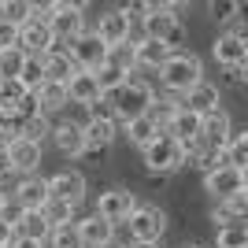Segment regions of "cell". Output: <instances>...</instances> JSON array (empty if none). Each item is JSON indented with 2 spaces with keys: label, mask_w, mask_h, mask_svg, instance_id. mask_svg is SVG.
Instances as JSON below:
<instances>
[{
  "label": "cell",
  "mask_w": 248,
  "mask_h": 248,
  "mask_svg": "<svg viewBox=\"0 0 248 248\" xmlns=\"http://www.w3.org/2000/svg\"><path fill=\"white\" fill-rule=\"evenodd\" d=\"M48 134H52V123L45 119V115H30V119H22V123H19V137L33 141V145H41Z\"/></svg>",
  "instance_id": "cell-33"
},
{
  "label": "cell",
  "mask_w": 248,
  "mask_h": 248,
  "mask_svg": "<svg viewBox=\"0 0 248 248\" xmlns=\"http://www.w3.org/2000/svg\"><path fill=\"white\" fill-rule=\"evenodd\" d=\"M4 48H15V30L0 22V52H4Z\"/></svg>",
  "instance_id": "cell-41"
},
{
  "label": "cell",
  "mask_w": 248,
  "mask_h": 248,
  "mask_svg": "<svg viewBox=\"0 0 248 248\" xmlns=\"http://www.w3.org/2000/svg\"><path fill=\"white\" fill-rule=\"evenodd\" d=\"M141 26H145V37L167 45L170 52H178V45L186 41V26L178 19V4H148Z\"/></svg>",
  "instance_id": "cell-3"
},
{
  "label": "cell",
  "mask_w": 248,
  "mask_h": 248,
  "mask_svg": "<svg viewBox=\"0 0 248 248\" xmlns=\"http://www.w3.org/2000/svg\"><path fill=\"white\" fill-rule=\"evenodd\" d=\"M96 37H100V45L104 48H115V45H126L130 41V33H134V22L126 19L119 8H111V11H104L100 15V22H96Z\"/></svg>",
  "instance_id": "cell-14"
},
{
  "label": "cell",
  "mask_w": 248,
  "mask_h": 248,
  "mask_svg": "<svg viewBox=\"0 0 248 248\" xmlns=\"http://www.w3.org/2000/svg\"><path fill=\"white\" fill-rule=\"evenodd\" d=\"M8 248H45V245H41V241H26V237H15V241L8 245Z\"/></svg>",
  "instance_id": "cell-43"
},
{
  "label": "cell",
  "mask_w": 248,
  "mask_h": 248,
  "mask_svg": "<svg viewBox=\"0 0 248 248\" xmlns=\"http://www.w3.org/2000/svg\"><path fill=\"white\" fill-rule=\"evenodd\" d=\"M30 15H33V4H26V0H4L0 4V22L11 26V30H19Z\"/></svg>",
  "instance_id": "cell-32"
},
{
  "label": "cell",
  "mask_w": 248,
  "mask_h": 248,
  "mask_svg": "<svg viewBox=\"0 0 248 248\" xmlns=\"http://www.w3.org/2000/svg\"><path fill=\"white\" fill-rule=\"evenodd\" d=\"M159 82H163V89L170 96H186L197 82H204V60L197 52H186V48L170 52L167 63L159 67Z\"/></svg>",
  "instance_id": "cell-1"
},
{
  "label": "cell",
  "mask_w": 248,
  "mask_h": 248,
  "mask_svg": "<svg viewBox=\"0 0 248 248\" xmlns=\"http://www.w3.org/2000/svg\"><path fill=\"white\" fill-rule=\"evenodd\" d=\"M204 189L215 197V204H222V200L241 197V193H245V189H248V178H245V170H233V167L218 163L215 170H207V174H204Z\"/></svg>",
  "instance_id": "cell-8"
},
{
  "label": "cell",
  "mask_w": 248,
  "mask_h": 248,
  "mask_svg": "<svg viewBox=\"0 0 248 248\" xmlns=\"http://www.w3.org/2000/svg\"><path fill=\"white\" fill-rule=\"evenodd\" d=\"M126 230L134 245H159V237L167 233V211L155 204H137L134 215L126 218Z\"/></svg>",
  "instance_id": "cell-6"
},
{
  "label": "cell",
  "mask_w": 248,
  "mask_h": 248,
  "mask_svg": "<svg viewBox=\"0 0 248 248\" xmlns=\"http://www.w3.org/2000/svg\"><path fill=\"white\" fill-rule=\"evenodd\" d=\"M178 108L182 111H193V115H211V111H218V85L215 82H197L193 89H189L186 96H178Z\"/></svg>",
  "instance_id": "cell-17"
},
{
  "label": "cell",
  "mask_w": 248,
  "mask_h": 248,
  "mask_svg": "<svg viewBox=\"0 0 248 248\" xmlns=\"http://www.w3.org/2000/svg\"><path fill=\"white\" fill-rule=\"evenodd\" d=\"M230 82H233V85H241V82H245V67H230Z\"/></svg>",
  "instance_id": "cell-44"
},
{
  "label": "cell",
  "mask_w": 248,
  "mask_h": 248,
  "mask_svg": "<svg viewBox=\"0 0 248 248\" xmlns=\"http://www.w3.org/2000/svg\"><path fill=\"white\" fill-rule=\"evenodd\" d=\"M48 33L56 45H71L78 33L85 30V8L82 4H67V0H56L48 4Z\"/></svg>",
  "instance_id": "cell-5"
},
{
  "label": "cell",
  "mask_w": 248,
  "mask_h": 248,
  "mask_svg": "<svg viewBox=\"0 0 248 248\" xmlns=\"http://www.w3.org/2000/svg\"><path fill=\"white\" fill-rule=\"evenodd\" d=\"M211 56H215L222 67H248V41H245V30H230V33H218L215 45H211Z\"/></svg>",
  "instance_id": "cell-13"
},
{
  "label": "cell",
  "mask_w": 248,
  "mask_h": 248,
  "mask_svg": "<svg viewBox=\"0 0 248 248\" xmlns=\"http://www.w3.org/2000/svg\"><path fill=\"white\" fill-rule=\"evenodd\" d=\"M22 60H26V56H22L19 48H4V52H0V82H15Z\"/></svg>",
  "instance_id": "cell-36"
},
{
  "label": "cell",
  "mask_w": 248,
  "mask_h": 248,
  "mask_svg": "<svg viewBox=\"0 0 248 248\" xmlns=\"http://www.w3.org/2000/svg\"><path fill=\"white\" fill-rule=\"evenodd\" d=\"M52 226H48V218L41 215V211H22L19 218V226H15V237H26V241H48Z\"/></svg>",
  "instance_id": "cell-28"
},
{
  "label": "cell",
  "mask_w": 248,
  "mask_h": 248,
  "mask_svg": "<svg viewBox=\"0 0 248 248\" xmlns=\"http://www.w3.org/2000/svg\"><path fill=\"white\" fill-rule=\"evenodd\" d=\"M207 11H211V19L215 22H230V19H237L241 11V4H233V0H222V4H218V0H211V4H207Z\"/></svg>",
  "instance_id": "cell-39"
},
{
  "label": "cell",
  "mask_w": 248,
  "mask_h": 248,
  "mask_svg": "<svg viewBox=\"0 0 248 248\" xmlns=\"http://www.w3.org/2000/svg\"><path fill=\"white\" fill-rule=\"evenodd\" d=\"M67 56L74 60L78 71H96V67H104V60H108V48L100 45V37H96L93 30H82L67 45Z\"/></svg>",
  "instance_id": "cell-12"
},
{
  "label": "cell",
  "mask_w": 248,
  "mask_h": 248,
  "mask_svg": "<svg viewBox=\"0 0 248 248\" xmlns=\"http://www.w3.org/2000/svg\"><path fill=\"white\" fill-rule=\"evenodd\" d=\"M45 63V82H67L71 74H78V67H74V60L67 56V48H52L48 56H41Z\"/></svg>",
  "instance_id": "cell-26"
},
{
  "label": "cell",
  "mask_w": 248,
  "mask_h": 248,
  "mask_svg": "<svg viewBox=\"0 0 248 248\" xmlns=\"http://www.w3.org/2000/svg\"><path fill=\"white\" fill-rule=\"evenodd\" d=\"M134 207H137V197L130 189H108V193H100L93 215L104 218L108 226H119V222H126V218L134 215Z\"/></svg>",
  "instance_id": "cell-11"
},
{
  "label": "cell",
  "mask_w": 248,
  "mask_h": 248,
  "mask_svg": "<svg viewBox=\"0 0 248 248\" xmlns=\"http://www.w3.org/2000/svg\"><path fill=\"white\" fill-rule=\"evenodd\" d=\"M11 241H15V230H11V226H4V222H0V248H8Z\"/></svg>",
  "instance_id": "cell-42"
},
{
  "label": "cell",
  "mask_w": 248,
  "mask_h": 248,
  "mask_svg": "<svg viewBox=\"0 0 248 248\" xmlns=\"http://www.w3.org/2000/svg\"><path fill=\"white\" fill-rule=\"evenodd\" d=\"M52 145L63 155H85V137H82V123H60L52 126Z\"/></svg>",
  "instance_id": "cell-23"
},
{
  "label": "cell",
  "mask_w": 248,
  "mask_h": 248,
  "mask_svg": "<svg viewBox=\"0 0 248 248\" xmlns=\"http://www.w3.org/2000/svg\"><path fill=\"white\" fill-rule=\"evenodd\" d=\"M174 111H178V96H155L152 108L145 111V119L159 130V134H163V126L170 123V115H174Z\"/></svg>",
  "instance_id": "cell-31"
},
{
  "label": "cell",
  "mask_w": 248,
  "mask_h": 248,
  "mask_svg": "<svg viewBox=\"0 0 248 248\" xmlns=\"http://www.w3.org/2000/svg\"><path fill=\"white\" fill-rule=\"evenodd\" d=\"M215 245L218 248H248V226H245V222H237V226L215 230Z\"/></svg>",
  "instance_id": "cell-34"
},
{
  "label": "cell",
  "mask_w": 248,
  "mask_h": 248,
  "mask_svg": "<svg viewBox=\"0 0 248 248\" xmlns=\"http://www.w3.org/2000/svg\"><path fill=\"white\" fill-rule=\"evenodd\" d=\"M74 230H78L82 248H104L108 241H115V226H108V222H104V218H96V215L74 218Z\"/></svg>",
  "instance_id": "cell-18"
},
{
  "label": "cell",
  "mask_w": 248,
  "mask_h": 248,
  "mask_svg": "<svg viewBox=\"0 0 248 248\" xmlns=\"http://www.w3.org/2000/svg\"><path fill=\"white\" fill-rule=\"evenodd\" d=\"M141 155H145V170L148 174H174V170L186 167V148L178 145L174 137H167V134H159Z\"/></svg>",
  "instance_id": "cell-7"
},
{
  "label": "cell",
  "mask_w": 248,
  "mask_h": 248,
  "mask_svg": "<svg viewBox=\"0 0 248 248\" xmlns=\"http://www.w3.org/2000/svg\"><path fill=\"white\" fill-rule=\"evenodd\" d=\"M33 104H37V115H56V111H63L67 108V85H60V82H41V89L33 93Z\"/></svg>",
  "instance_id": "cell-25"
},
{
  "label": "cell",
  "mask_w": 248,
  "mask_h": 248,
  "mask_svg": "<svg viewBox=\"0 0 248 248\" xmlns=\"http://www.w3.org/2000/svg\"><path fill=\"white\" fill-rule=\"evenodd\" d=\"M226 167H233V170H245L248 163V130H233L230 134V141L222 145V155H218Z\"/></svg>",
  "instance_id": "cell-27"
},
{
  "label": "cell",
  "mask_w": 248,
  "mask_h": 248,
  "mask_svg": "<svg viewBox=\"0 0 248 248\" xmlns=\"http://www.w3.org/2000/svg\"><path fill=\"white\" fill-rule=\"evenodd\" d=\"M119 130H123V123L115 119L111 104L100 96L96 104H89V123H82L85 152H104V148H108L115 137H119Z\"/></svg>",
  "instance_id": "cell-4"
},
{
  "label": "cell",
  "mask_w": 248,
  "mask_h": 248,
  "mask_svg": "<svg viewBox=\"0 0 248 248\" xmlns=\"http://www.w3.org/2000/svg\"><path fill=\"white\" fill-rule=\"evenodd\" d=\"M104 248H123V245H119V241H108V245H104Z\"/></svg>",
  "instance_id": "cell-45"
},
{
  "label": "cell",
  "mask_w": 248,
  "mask_h": 248,
  "mask_svg": "<svg viewBox=\"0 0 248 248\" xmlns=\"http://www.w3.org/2000/svg\"><path fill=\"white\" fill-rule=\"evenodd\" d=\"M104 63H111V67H119V71H134V41H126V45H115V48H108V60Z\"/></svg>",
  "instance_id": "cell-38"
},
{
  "label": "cell",
  "mask_w": 248,
  "mask_h": 248,
  "mask_svg": "<svg viewBox=\"0 0 248 248\" xmlns=\"http://www.w3.org/2000/svg\"><path fill=\"white\" fill-rule=\"evenodd\" d=\"M45 189H48V200L78 207L85 200V174L82 170H56L52 178H45Z\"/></svg>",
  "instance_id": "cell-10"
},
{
  "label": "cell",
  "mask_w": 248,
  "mask_h": 248,
  "mask_svg": "<svg viewBox=\"0 0 248 248\" xmlns=\"http://www.w3.org/2000/svg\"><path fill=\"white\" fill-rule=\"evenodd\" d=\"M45 245H48V248H82V241H78L74 222H67V226H52V233H48Z\"/></svg>",
  "instance_id": "cell-35"
},
{
  "label": "cell",
  "mask_w": 248,
  "mask_h": 248,
  "mask_svg": "<svg viewBox=\"0 0 248 248\" xmlns=\"http://www.w3.org/2000/svg\"><path fill=\"white\" fill-rule=\"evenodd\" d=\"M182 248H204V245H182Z\"/></svg>",
  "instance_id": "cell-47"
},
{
  "label": "cell",
  "mask_w": 248,
  "mask_h": 248,
  "mask_svg": "<svg viewBox=\"0 0 248 248\" xmlns=\"http://www.w3.org/2000/svg\"><path fill=\"white\" fill-rule=\"evenodd\" d=\"M248 215V193H241V197H230L222 200V204L211 207V222H215V230L222 226H237V222H245Z\"/></svg>",
  "instance_id": "cell-24"
},
{
  "label": "cell",
  "mask_w": 248,
  "mask_h": 248,
  "mask_svg": "<svg viewBox=\"0 0 248 248\" xmlns=\"http://www.w3.org/2000/svg\"><path fill=\"white\" fill-rule=\"evenodd\" d=\"M130 248H159V245H130Z\"/></svg>",
  "instance_id": "cell-46"
},
{
  "label": "cell",
  "mask_w": 248,
  "mask_h": 248,
  "mask_svg": "<svg viewBox=\"0 0 248 248\" xmlns=\"http://www.w3.org/2000/svg\"><path fill=\"white\" fill-rule=\"evenodd\" d=\"M15 200H19L22 211H41V207L48 204V189H45V178L30 174V178H22V182H15Z\"/></svg>",
  "instance_id": "cell-21"
},
{
  "label": "cell",
  "mask_w": 248,
  "mask_h": 248,
  "mask_svg": "<svg viewBox=\"0 0 248 248\" xmlns=\"http://www.w3.org/2000/svg\"><path fill=\"white\" fill-rule=\"evenodd\" d=\"M230 134H233V126H230V115L218 108V111H211V115H204V119H200L197 145L211 148V152H222V145L230 141Z\"/></svg>",
  "instance_id": "cell-15"
},
{
  "label": "cell",
  "mask_w": 248,
  "mask_h": 248,
  "mask_svg": "<svg viewBox=\"0 0 248 248\" xmlns=\"http://www.w3.org/2000/svg\"><path fill=\"white\" fill-rule=\"evenodd\" d=\"M67 104H82V108H89V104L100 100V89H96V78L93 71H78L67 78Z\"/></svg>",
  "instance_id": "cell-19"
},
{
  "label": "cell",
  "mask_w": 248,
  "mask_h": 248,
  "mask_svg": "<svg viewBox=\"0 0 248 248\" xmlns=\"http://www.w3.org/2000/svg\"><path fill=\"white\" fill-rule=\"evenodd\" d=\"M15 82H19L30 96L37 93V89H41V82H45V63H41V56H26V60H22V67H19V78H15Z\"/></svg>",
  "instance_id": "cell-30"
},
{
  "label": "cell",
  "mask_w": 248,
  "mask_h": 248,
  "mask_svg": "<svg viewBox=\"0 0 248 248\" xmlns=\"http://www.w3.org/2000/svg\"><path fill=\"white\" fill-rule=\"evenodd\" d=\"M19 218H22V207H19V200H0V222L4 226H19Z\"/></svg>",
  "instance_id": "cell-40"
},
{
  "label": "cell",
  "mask_w": 248,
  "mask_h": 248,
  "mask_svg": "<svg viewBox=\"0 0 248 248\" xmlns=\"http://www.w3.org/2000/svg\"><path fill=\"white\" fill-rule=\"evenodd\" d=\"M15 48H19L22 56H48V52L56 48V41H52V33H48V22L30 15V19L15 30Z\"/></svg>",
  "instance_id": "cell-9"
},
{
  "label": "cell",
  "mask_w": 248,
  "mask_h": 248,
  "mask_svg": "<svg viewBox=\"0 0 248 248\" xmlns=\"http://www.w3.org/2000/svg\"><path fill=\"white\" fill-rule=\"evenodd\" d=\"M163 134H167V137H174V141H178L182 148H186V145H193V141H197V134H200V115L182 111V108H178V111L170 115V123L163 126Z\"/></svg>",
  "instance_id": "cell-22"
},
{
  "label": "cell",
  "mask_w": 248,
  "mask_h": 248,
  "mask_svg": "<svg viewBox=\"0 0 248 248\" xmlns=\"http://www.w3.org/2000/svg\"><path fill=\"white\" fill-rule=\"evenodd\" d=\"M37 167H41V145H33V141H26V137L8 141V174L15 170V174L30 178Z\"/></svg>",
  "instance_id": "cell-16"
},
{
  "label": "cell",
  "mask_w": 248,
  "mask_h": 248,
  "mask_svg": "<svg viewBox=\"0 0 248 248\" xmlns=\"http://www.w3.org/2000/svg\"><path fill=\"white\" fill-rule=\"evenodd\" d=\"M41 215L48 218V226H67V222H74V207L60 204V200H48V204L41 207Z\"/></svg>",
  "instance_id": "cell-37"
},
{
  "label": "cell",
  "mask_w": 248,
  "mask_h": 248,
  "mask_svg": "<svg viewBox=\"0 0 248 248\" xmlns=\"http://www.w3.org/2000/svg\"><path fill=\"white\" fill-rule=\"evenodd\" d=\"M167 56H170L167 45L152 41V37H141V41H134V71H159L167 63Z\"/></svg>",
  "instance_id": "cell-20"
},
{
  "label": "cell",
  "mask_w": 248,
  "mask_h": 248,
  "mask_svg": "<svg viewBox=\"0 0 248 248\" xmlns=\"http://www.w3.org/2000/svg\"><path fill=\"white\" fill-rule=\"evenodd\" d=\"M119 134H123L134 148H141V152H145V148L152 145L155 137H159V130H155V126L145 119V115H141V119H130V123H123V130H119Z\"/></svg>",
  "instance_id": "cell-29"
},
{
  "label": "cell",
  "mask_w": 248,
  "mask_h": 248,
  "mask_svg": "<svg viewBox=\"0 0 248 248\" xmlns=\"http://www.w3.org/2000/svg\"><path fill=\"white\" fill-rule=\"evenodd\" d=\"M104 100L111 104V111H115V119L119 123H130V119H141V115L152 108V100H155V89L148 82H141V78H126L115 93H108Z\"/></svg>",
  "instance_id": "cell-2"
}]
</instances>
